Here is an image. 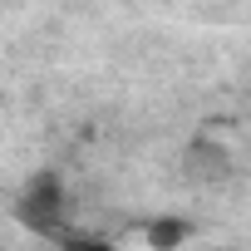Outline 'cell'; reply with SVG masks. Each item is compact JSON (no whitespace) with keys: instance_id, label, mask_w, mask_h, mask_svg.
I'll return each mask as SVG.
<instances>
[{"instance_id":"cell-1","label":"cell","mask_w":251,"mask_h":251,"mask_svg":"<svg viewBox=\"0 0 251 251\" xmlns=\"http://www.w3.org/2000/svg\"><path fill=\"white\" fill-rule=\"evenodd\" d=\"M59 207H64V187H59L54 173H35V177L25 182L20 202H15L20 222H30V226H40V231H59Z\"/></svg>"},{"instance_id":"cell-2","label":"cell","mask_w":251,"mask_h":251,"mask_svg":"<svg viewBox=\"0 0 251 251\" xmlns=\"http://www.w3.org/2000/svg\"><path fill=\"white\" fill-rule=\"evenodd\" d=\"M187 173L202 177V182H222V177L231 173V158H226V148L197 138V143H187Z\"/></svg>"},{"instance_id":"cell-3","label":"cell","mask_w":251,"mask_h":251,"mask_svg":"<svg viewBox=\"0 0 251 251\" xmlns=\"http://www.w3.org/2000/svg\"><path fill=\"white\" fill-rule=\"evenodd\" d=\"M187 241V222L182 217H158L153 226H148V246L153 251H177Z\"/></svg>"},{"instance_id":"cell-4","label":"cell","mask_w":251,"mask_h":251,"mask_svg":"<svg viewBox=\"0 0 251 251\" xmlns=\"http://www.w3.org/2000/svg\"><path fill=\"white\" fill-rule=\"evenodd\" d=\"M64 251H113L103 241H89V236H64Z\"/></svg>"}]
</instances>
